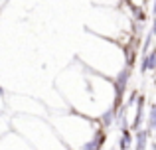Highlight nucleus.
I'll use <instances>...</instances> for the list:
<instances>
[{
	"instance_id": "1",
	"label": "nucleus",
	"mask_w": 156,
	"mask_h": 150,
	"mask_svg": "<svg viewBox=\"0 0 156 150\" xmlns=\"http://www.w3.org/2000/svg\"><path fill=\"white\" fill-rule=\"evenodd\" d=\"M57 89L73 111L93 119H97L105 109L115 107L113 79L93 71L83 61L69 65L59 75Z\"/></svg>"
},
{
	"instance_id": "2",
	"label": "nucleus",
	"mask_w": 156,
	"mask_h": 150,
	"mask_svg": "<svg viewBox=\"0 0 156 150\" xmlns=\"http://www.w3.org/2000/svg\"><path fill=\"white\" fill-rule=\"evenodd\" d=\"M79 59L87 67H91L97 73H103L113 79L122 67L126 65L125 61V50L121 44L107 40L103 36H97L91 32L87 44L83 46V51L79 54Z\"/></svg>"
},
{
	"instance_id": "3",
	"label": "nucleus",
	"mask_w": 156,
	"mask_h": 150,
	"mask_svg": "<svg viewBox=\"0 0 156 150\" xmlns=\"http://www.w3.org/2000/svg\"><path fill=\"white\" fill-rule=\"evenodd\" d=\"M50 123L53 124L59 138L65 142L69 150H81L99 131V120L93 117L81 115V113L67 109L61 113H53Z\"/></svg>"
},
{
	"instance_id": "4",
	"label": "nucleus",
	"mask_w": 156,
	"mask_h": 150,
	"mask_svg": "<svg viewBox=\"0 0 156 150\" xmlns=\"http://www.w3.org/2000/svg\"><path fill=\"white\" fill-rule=\"evenodd\" d=\"M12 128L30 140L36 150H69L59 138L51 123L44 120L38 115H16L10 119Z\"/></svg>"
},
{
	"instance_id": "5",
	"label": "nucleus",
	"mask_w": 156,
	"mask_h": 150,
	"mask_svg": "<svg viewBox=\"0 0 156 150\" xmlns=\"http://www.w3.org/2000/svg\"><path fill=\"white\" fill-rule=\"evenodd\" d=\"M0 150H36L30 144L26 136H22L18 131L10 128L6 134L0 138Z\"/></svg>"
},
{
	"instance_id": "6",
	"label": "nucleus",
	"mask_w": 156,
	"mask_h": 150,
	"mask_svg": "<svg viewBox=\"0 0 156 150\" xmlns=\"http://www.w3.org/2000/svg\"><path fill=\"white\" fill-rule=\"evenodd\" d=\"M150 131L146 127H140L138 131H134V144H133V150H148L150 146Z\"/></svg>"
},
{
	"instance_id": "7",
	"label": "nucleus",
	"mask_w": 156,
	"mask_h": 150,
	"mask_svg": "<svg viewBox=\"0 0 156 150\" xmlns=\"http://www.w3.org/2000/svg\"><path fill=\"white\" fill-rule=\"evenodd\" d=\"M117 113H119V107H109V109H105V111L101 113L99 117H97V120H99V127L105 128V131H109L111 127H115V124H117Z\"/></svg>"
},
{
	"instance_id": "8",
	"label": "nucleus",
	"mask_w": 156,
	"mask_h": 150,
	"mask_svg": "<svg viewBox=\"0 0 156 150\" xmlns=\"http://www.w3.org/2000/svg\"><path fill=\"white\" fill-rule=\"evenodd\" d=\"M156 71V47L148 50L146 54H142L140 58V73H154Z\"/></svg>"
},
{
	"instance_id": "9",
	"label": "nucleus",
	"mask_w": 156,
	"mask_h": 150,
	"mask_svg": "<svg viewBox=\"0 0 156 150\" xmlns=\"http://www.w3.org/2000/svg\"><path fill=\"white\" fill-rule=\"evenodd\" d=\"M134 144V131L130 127L121 131V138H119V148L117 150H130Z\"/></svg>"
},
{
	"instance_id": "10",
	"label": "nucleus",
	"mask_w": 156,
	"mask_h": 150,
	"mask_svg": "<svg viewBox=\"0 0 156 150\" xmlns=\"http://www.w3.org/2000/svg\"><path fill=\"white\" fill-rule=\"evenodd\" d=\"M146 128L150 131V134L156 136V101L148 107V113H146Z\"/></svg>"
},
{
	"instance_id": "11",
	"label": "nucleus",
	"mask_w": 156,
	"mask_h": 150,
	"mask_svg": "<svg viewBox=\"0 0 156 150\" xmlns=\"http://www.w3.org/2000/svg\"><path fill=\"white\" fill-rule=\"evenodd\" d=\"M10 128H12V123H10V119L4 115V111H2V113H0V138H2Z\"/></svg>"
},
{
	"instance_id": "12",
	"label": "nucleus",
	"mask_w": 156,
	"mask_h": 150,
	"mask_svg": "<svg viewBox=\"0 0 156 150\" xmlns=\"http://www.w3.org/2000/svg\"><path fill=\"white\" fill-rule=\"evenodd\" d=\"M150 34L156 36V16H152V26H150Z\"/></svg>"
},
{
	"instance_id": "13",
	"label": "nucleus",
	"mask_w": 156,
	"mask_h": 150,
	"mask_svg": "<svg viewBox=\"0 0 156 150\" xmlns=\"http://www.w3.org/2000/svg\"><path fill=\"white\" fill-rule=\"evenodd\" d=\"M4 107H6V101H4V95H0V113L4 111Z\"/></svg>"
},
{
	"instance_id": "14",
	"label": "nucleus",
	"mask_w": 156,
	"mask_h": 150,
	"mask_svg": "<svg viewBox=\"0 0 156 150\" xmlns=\"http://www.w3.org/2000/svg\"><path fill=\"white\" fill-rule=\"evenodd\" d=\"M150 14H152V16H156V0L152 2V8H150Z\"/></svg>"
}]
</instances>
